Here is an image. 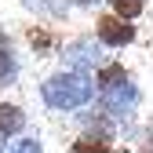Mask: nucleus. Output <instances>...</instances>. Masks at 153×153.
Returning a JSON list of instances; mask_svg holds the SVG:
<instances>
[{
  "label": "nucleus",
  "instance_id": "f257e3e1",
  "mask_svg": "<svg viewBox=\"0 0 153 153\" xmlns=\"http://www.w3.org/2000/svg\"><path fill=\"white\" fill-rule=\"evenodd\" d=\"M91 91L95 88L88 80V73H73V69H59L40 84V95L51 109H76L91 99Z\"/></svg>",
  "mask_w": 153,
  "mask_h": 153
},
{
  "label": "nucleus",
  "instance_id": "20e7f679",
  "mask_svg": "<svg viewBox=\"0 0 153 153\" xmlns=\"http://www.w3.org/2000/svg\"><path fill=\"white\" fill-rule=\"evenodd\" d=\"M22 128H26V113L15 102H0V149H4V142L15 139Z\"/></svg>",
  "mask_w": 153,
  "mask_h": 153
},
{
  "label": "nucleus",
  "instance_id": "7ed1b4c3",
  "mask_svg": "<svg viewBox=\"0 0 153 153\" xmlns=\"http://www.w3.org/2000/svg\"><path fill=\"white\" fill-rule=\"evenodd\" d=\"M66 59H69V69L73 73H84L88 66H99L102 62V51L95 40H88V36H80V40H73L66 48Z\"/></svg>",
  "mask_w": 153,
  "mask_h": 153
},
{
  "label": "nucleus",
  "instance_id": "9d476101",
  "mask_svg": "<svg viewBox=\"0 0 153 153\" xmlns=\"http://www.w3.org/2000/svg\"><path fill=\"white\" fill-rule=\"evenodd\" d=\"M29 44L40 51V55H48V51H51V36H48L44 29H29Z\"/></svg>",
  "mask_w": 153,
  "mask_h": 153
},
{
  "label": "nucleus",
  "instance_id": "f03ea898",
  "mask_svg": "<svg viewBox=\"0 0 153 153\" xmlns=\"http://www.w3.org/2000/svg\"><path fill=\"white\" fill-rule=\"evenodd\" d=\"M95 33H99V40L106 48H124V44L135 40V26L124 22V18H117V15H102L99 26H95Z\"/></svg>",
  "mask_w": 153,
  "mask_h": 153
},
{
  "label": "nucleus",
  "instance_id": "9b49d317",
  "mask_svg": "<svg viewBox=\"0 0 153 153\" xmlns=\"http://www.w3.org/2000/svg\"><path fill=\"white\" fill-rule=\"evenodd\" d=\"M7 153H44V149H40V142H36V139H22V142H15Z\"/></svg>",
  "mask_w": 153,
  "mask_h": 153
},
{
  "label": "nucleus",
  "instance_id": "6e6552de",
  "mask_svg": "<svg viewBox=\"0 0 153 153\" xmlns=\"http://www.w3.org/2000/svg\"><path fill=\"white\" fill-rule=\"evenodd\" d=\"M69 153H113V149H109V142H106V139L84 135V139H76V142H73V149H69ZM120 153H124V149H120Z\"/></svg>",
  "mask_w": 153,
  "mask_h": 153
},
{
  "label": "nucleus",
  "instance_id": "f8f14e48",
  "mask_svg": "<svg viewBox=\"0 0 153 153\" xmlns=\"http://www.w3.org/2000/svg\"><path fill=\"white\" fill-rule=\"evenodd\" d=\"M73 4H84V7H88V4H99V0H73Z\"/></svg>",
  "mask_w": 153,
  "mask_h": 153
},
{
  "label": "nucleus",
  "instance_id": "39448f33",
  "mask_svg": "<svg viewBox=\"0 0 153 153\" xmlns=\"http://www.w3.org/2000/svg\"><path fill=\"white\" fill-rule=\"evenodd\" d=\"M135 102H139V91L131 88V84H120V88H113V91H106V95H102V106H106V113H113V117L128 113Z\"/></svg>",
  "mask_w": 153,
  "mask_h": 153
},
{
  "label": "nucleus",
  "instance_id": "1a4fd4ad",
  "mask_svg": "<svg viewBox=\"0 0 153 153\" xmlns=\"http://www.w3.org/2000/svg\"><path fill=\"white\" fill-rule=\"evenodd\" d=\"M109 4H113V15L124 18V22H131V18L142 15V0H109Z\"/></svg>",
  "mask_w": 153,
  "mask_h": 153
},
{
  "label": "nucleus",
  "instance_id": "423d86ee",
  "mask_svg": "<svg viewBox=\"0 0 153 153\" xmlns=\"http://www.w3.org/2000/svg\"><path fill=\"white\" fill-rule=\"evenodd\" d=\"M15 76H18V59H15V48H11V40H7V33H0V88L15 84Z\"/></svg>",
  "mask_w": 153,
  "mask_h": 153
},
{
  "label": "nucleus",
  "instance_id": "0eeeda50",
  "mask_svg": "<svg viewBox=\"0 0 153 153\" xmlns=\"http://www.w3.org/2000/svg\"><path fill=\"white\" fill-rule=\"evenodd\" d=\"M120 84H128V73H124L120 62H113V66H102V69H99V88H102V95L113 91V88H120Z\"/></svg>",
  "mask_w": 153,
  "mask_h": 153
},
{
  "label": "nucleus",
  "instance_id": "ddd939ff",
  "mask_svg": "<svg viewBox=\"0 0 153 153\" xmlns=\"http://www.w3.org/2000/svg\"><path fill=\"white\" fill-rule=\"evenodd\" d=\"M142 153H153V146H146V149H142Z\"/></svg>",
  "mask_w": 153,
  "mask_h": 153
}]
</instances>
